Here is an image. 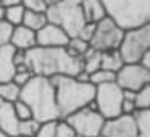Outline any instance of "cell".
Returning <instances> with one entry per match:
<instances>
[{
  "label": "cell",
  "mask_w": 150,
  "mask_h": 137,
  "mask_svg": "<svg viewBox=\"0 0 150 137\" xmlns=\"http://www.w3.org/2000/svg\"><path fill=\"white\" fill-rule=\"evenodd\" d=\"M26 66L33 74L76 76L82 69V58L73 56L66 47H40L34 45L26 50Z\"/></svg>",
  "instance_id": "1"
},
{
  "label": "cell",
  "mask_w": 150,
  "mask_h": 137,
  "mask_svg": "<svg viewBox=\"0 0 150 137\" xmlns=\"http://www.w3.org/2000/svg\"><path fill=\"white\" fill-rule=\"evenodd\" d=\"M20 98L31 108L33 118L39 123L60 119L55 100V87L50 78L34 74L26 85L20 89Z\"/></svg>",
  "instance_id": "2"
},
{
  "label": "cell",
  "mask_w": 150,
  "mask_h": 137,
  "mask_svg": "<svg viewBox=\"0 0 150 137\" xmlns=\"http://www.w3.org/2000/svg\"><path fill=\"white\" fill-rule=\"evenodd\" d=\"M55 87V100L58 107L60 119H65L82 107H87L95 95V85L81 82L74 76H53L50 78Z\"/></svg>",
  "instance_id": "3"
},
{
  "label": "cell",
  "mask_w": 150,
  "mask_h": 137,
  "mask_svg": "<svg viewBox=\"0 0 150 137\" xmlns=\"http://www.w3.org/2000/svg\"><path fill=\"white\" fill-rule=\"evenodd\" d=\"M107 15L124 31L150 21V0H102Z\"/></svg>",
  "instance_id": "4"
},
{
  "label": "cell",
  "mask_w": 150,
  "mask_h": 137,
  "mask_svg": "<svg viewBox=\"0 0 150 137\" xmlns=\"http://www.w3.org/2000/svg\"><path fill=\"white\" fill-rule=\"evenodd\" d=\"M45 15L49 23L58 24L60 28H63L69 37H76L81 31V28L87 23L81 5L73 4V2H65V0L47 5Z\"/></svg>",
  "instance_id": "5"
},
{
  "label": "cell",
  "mask_w": 150,
  "mask_h": 137,
  "mask_svg": "<svg viewBox=\"0 0 150 137\" xmlns=\"http://www.w3.org/2000/svg\"><path fill=\"white\" fill-rule=\"evenodd\" d=\"M124 63H137L144 52L150 50V21L124 31L120 47Z\"/></svg>",
  "instance_id": "6"
},
{
  "label": "cell",
  "mask_w": 150,
  "mask_h": 137,
  "mask_svg": "<svg viewBox=\"0 0 150 137\" xmlns=\"http://www.w3.org/2000/svg\"><path fill=\"white\" fill-rule=\"evenodd\" d=\"M123 36L124 29L120 28L116 21L107 15L98 23H95V31L92 34V39L89 40V45H91V49L98 50V52L115 50L120 47Z\"/></svg>",
  "instance_id": "7"
},
{
  "label": "cell",
  "mask_w": 150,
  "mask_h": 137,
  "mask_svg": "<svg viewBox=\"0 0 150 137\" xmlns=\"http://www.w3.org/2000/svg\"><path fill=\"white\" fill-rule=\"evenodd\" d=\"M94 102L97 105V111L105 118L110 119L121 114V103H123V89L116 84V81L107 84L95 85Z\"/></svg>",
  "instance_id": "8"
},
{
  "label": "cell",
  "mask_w": 150,
  "mask_h": 137,
  "mask_svg": "<svg viewBox=\"0 0 150 137\" xmlns=\"http://www.w3.org/2000/svg\"><path fill=\"white\" fill-rule=\"evenodd\" d=\"M65 119L71 124L76 136L82 137H98L105 124V118L97 110H92L89 107L79 108Z\"/></svg>",
  "instance_id": "9"
},
{
  "label": "cell",
  "mask_w": 150,
  "mask_h": 137,
  "mask_svg": "<svg viewBox=\"0 0 150 137\" xmlns=\"http://www.w3.org/2000/svg\"><path fill=\"white\" fill-rule=\"evenodd\" d=\"M150 82V71L139 63H124L116 71V84L127 90H140Z\"/></svg>",
  "instance_id": "10"
},
{
  "label": "cell",
  "mask_w": 150,
  "mask_h": 137,
  "mask_svg": "<svg viewBox=\"0 0 150 137\" xmlns=\"http://www.w3.org/2000/svg\"><path fill=\"white\" fill-rule=\"evenodd\" d=\"M102 134L105 137H137V123L134 114H118L105 119Z\"/></svg>",
  "instance_id": "11"
},
{
  "label": "cell",
  "mask_w": 150,
  "mask_h": 137,
  "mask_svg": "<svg viewBox=\"0 0 150 137\" xmlns=\"http://www.w3.org/2000/svg\"><path fill=\"white\" fill-rule=\"evenodd\" d=\"M69 36L58 24L47 23L39 31H36V45L40 47H66Z\"/></svg>",
  "instance_id": "12"
},
{
  "label": "cell",
  "mask_w": 150,
  "mask_h": 137,
  "mask_svg": "<svg viewBox=\"0 0 150 137\" xmlns=\"http://www.w3.org/2000/svg\"><path fill=\"white\" fill-rule=\"evenodd\" d=\"M18 123H20V119L16 118V113H15L13 102H4L0 105V132L16 137Z\"/></svg>",
  "instance_id": "13"
},
{
  "label": "cell",
  "mask_w": 150,
  "mask_h": 137,
  "mask_svg": "<svg viewBox=\"0 0 150 137\" xmlns=\"http://www.w3.org/2000/svg\"><path fill=\"white\" fill-rule=\"evenodd\" d=\"M10 45L16 50H29L36 45V32L29 28L23 26H15L13 32H11Z\"/></svg>",
  "instance_id": "14"
},
{
  "label": "cell",
  "mask_w": 150,
  "mask_h": 137,
  "mask_svg": "<svg viewBox=\"0 0 150 137\" xmlns=\"http://www.w3.org/2000/svg\"><path fill=\"white\" fill-rule=\"evenodd\" d=\"M13 53H15V49L10 44L0 45V82L11 81V78H13L15 74Z\"/></svg>",
  "instance_id": "15"
},
{
  "label": "cell",
  "mask_w": 150,
  "mask_h": 137,
  "mask_svg": "<svg viewBox=\"0 0 150 137\" xmlns=\"http://www.w3.org/2000/svg\"><path fill=\"white\" fill-rule=\"evenodd\" d=\"M79 5L82 8L86 21L89 23H98L102 18L107 16V10L102 0H81Z\"/></svg>",
  "instance_id": "16"
},
{
  "label": "cell",
  "mask_w": 150,
  "mask_h": 137,
  "mask_svg": "<svg viewBox=\"0 0 150 137\" xmlns=\"http://www.w3.org/2000/svg\"><path fill=\"white\" fill-rule=\"evenodd\" d=\"M123 65H124V60H123V56H121V53L118 49L100 52V68L116 73Z\"/></svg>",
  "instance_id": "17"
},
{
  "label": "cell",
  "mask_w": 150,
  "mask_h": 137,
  "mask_svg": "<svg viewBox=\"0 0 150 137\" xmlns=\"http://www.w3.org/2000/svg\"><path fill=\"white\" fill-rule=\"evenodd\" d=\"M49 23V20H47V15L45 11H36V10H24V16H23V26L29 28V29H33L34 32L36 31H39L42 26H45V24Z\"/></svg>",
  "instance_id": "18"
},
{
  "label": "cell",
  "mask_w": 150,
  "mask_h": 137,
  "mask_svg": "<svg viewBox=\"0 0 150 137\" xmlns=\"http://www.w3.org/2000/svg\"><path fill=\"white\" fill-rule=\"evenodd\" d=\"M134 116L137 123V137H150V107L136 110Z\"/></svg>",
  "instance_id": "19"
},
{
  "label": "cell",
  "mask_w": 150,
  "mask_h": 137,
  "mask_svg": "<svg viewBox=\"0 0 150 137\" xmlns=\"http://www.w3.org/2000/svg\"><path fill=\"white\" fill-rule=\"evenodd\" d=\"M82 69L86 73H94L100 69V52L94 49H89L87 52L82 55Z\"/></svg>",
  "instance_id": "20"
},
{
  "label": "cell",
  "mask_w": 150,
  "mask_h": 137,
  "mask_svg": "<svg viewBox=\"0 0 150 137\" xmlns=\"http://www.w3.org/2000/svg\"><path fill=\"white\" fill-rule=\"evenodd\" d=\"M39 127H40V123L37 119H34V118L21 119L18 123V136L20 137H36Z\"/></svg>",
  "instance_id": "21"
},
{
  "label": "cell",
  "mask_w": 150,
  "mask_h": 137,
  "mask_svg": "<svg viewBox=\"0 0 150 137\" xmlns=\"http://www.w3.org/2000/svg\"><path fill=\"white\" fill-rule=\"evenodd\" d=\"M24 10H26V8H24L23 5H13V7L4 8V20H7L8 23L13 24V26H20V24L23 23Z\"/></svg>",
  "instance_id": "22"
},
{
  "label": "cell",
  "mask_w": 150,
  "mask_h": 137,
  "mask_svg": "<svg viewBox=\"0 0 150 137\" xmlns=\"http://www.w3.org/2000/svg\"><path fill=\"white\" fill-rule=\"evenodd\" d=\"M89 49H91L89 42L87 40H82L81 37H69L68 44H66V50H68L73 56H79V58H82V55H84Z\"/></svg>",
  "instance_id": "23"
},
{
  "label": "cell",
  "mask_w": 150,
  "mask_h": 137,
  "mask_svg": "<svg viewBox=\"0 0 150 137\" xmlns=\"http://www.w3.org/2000/svg\"><path fill=\"white\" fill-rule=\"evenodd\" d=\"M116 81V73L108 71V69H97V71L89 74V82L94 85H100V84H107V82H113Z\"/></svg>",
  "instance_id": "24"
},
{
  "label": "cell",
  "mask_w": 150,
  "mask_h": 137,
  "mask_svg": "<svg viewBox=\"0 0 150 137\" xmlns=\"http://www.w3.org/2000/svg\"><path fill=\"white\" fill-rule=\"evenodd\" d=\"M0 97L5 102H15L20 98V87L13 81L0 82Z\"/></svg>",
  "instance_id": "25"
},
{
  "label": "cell",
  "mask_w": 150,
  "mask_h": 137,
  "mask_svg": "<svg viewBox=\"0 0 150 137\" xmlns=\"http://www.w3.org/2000/svg\"><path fill=\"white\" fill-rule=\"evenodd\" d=\"M55 137H76V132L66 119H57V123H55Z\"/></svg>",
  "instance_id": "26"
},
{
  "label": "cell",
  "mask_w": 150,
  "mask_h": 137,
  "mask_svg": "<svg viewBox=\"0 0 150 137\" xmlns=\"http://www.w3.org/2000/svg\"><path fill=\"white\" fill-rule=\"evenodd\" d=\"M13 108H15V113H16V118L18 119H29L33 118V113H31V108L28 107V103H24L21 98L13 102Z\"/></svg>",
  "instance_id": "27"
},
{
  "label": "cell",
  "mask_w": 150,
  "mask_h": 137,
  "mask_svg": "<svg viewBox=\"0 0 150 137\" xmlns=\"http://www.w3.org/2000/svg\"><path fill=\"white\" fill-rule=\"evenodd\" d=\"M13 24H10L7 20H0V45L10 44L11 32H13Z\"/></svg>",
  "instance_id": "28"
},
{
  "label": "cell",
  "mask_w": 150,
  "mask_h": 137,
  "mask_svg": "<svg viewBox=\"0 0 150 137\" xmlns=\"http://www.w3.org/2000/svg\"><path fill=\"white\" fill-rule=\"evenodd\" d=\"M33 73L29 71V69H21V71H15L13 78H11V81L15 82V84L18 85V87H23V85H26L28 82H29V79L33 78Z\"/></svg>",
  "instance_id": "29"
},
{
  "label": "cell",
  "mask_w": 150,
  "mask_h": 137,
  "mask_svg": "<svg viewBox=\"0 0 150 137\" xmlns=\"http://www.w3.org/2000/svg\"><path fill=\"white\" fill-rule=\"evenodd\" d=\"M55 123L57 121L40 123V127H39V131H37L36 137H55Z\"/></svg>",
  "instance_id": "30"
},
{
  "label": "cell",
  "mask_w": 150,
  "mask_h": 137,
  "mask_svg": "<svg viewBox=\"0 0 150 137\" xmlns=\"http://www.w3.org/2000/svg\"><path fill=\"white\" fill-rule=\"evenodd\" d=\"M26 10H36V11H45L47 10V2L45 0H21Z\"/></svg>",
  "instance_id": "31"
},
{
  "label": "cell",
  "mask_w": 150,
  "mask_h": 137,
  "mask_svg": "<svg viewBox=\"0 0 150 137\" xmlns=\"http://www.w3.org/2000/svg\"><path fill=\"white\" fill-rule=\"evenodd\" d=\"M94 31H95V23H86L84 26L81 28V31H79V34L76 37H81L82 40H91L92 39V34H94Z\"/></svg>",
  "instance_id": "32"
},
{
  "label": "cell",
  "mask_w": 150,
  "mask_h": 137,
  "mask_svg": "<svg viewBox=\"0 0 150 137\" xmlns=\"http://www.w3.org/2000/svg\"><path fill=\"white\" fill-rule=\"evenodd\" d=\"M136 110H137L136 102L123 98V103H121V113H123V114H134V113H136Z\"/></svg>",
  "instance_id": "33"
},
{
  "label": "cell",
  "mask_w": 150,
  "mask_h": 137,
  "mask_svg": "<svg viewBox=\"0 0 150 137\" xmlns=\"http://www.w3.org/2000/svg\"><path fill=\"white\" fill-rule=\"evenodd\" d=\"M137 63H139V65H142L145 69H149V71H150V50L144 52L142 56L139 58V61H137Z\"/></svg>",
  "instance_id": "34"
},
{
  "label": "cell",
  "mask_w": 150,
  "mask_h": 137,
  "mask_svg": "<svg viewBox=\"0 0 150 137\" xmlns=\"http://www.w3.org/2000/svg\"><path fill=\"white\" fill-rule=\"evenodd\" d=\"M0 5L4 8L13 7V5H21V0H0Z\"/></svg>",
  "instance_id": "35"
},
{
  "label": "cell",
  "mask_w": 150,
  "mask_h": 137,
  "mask_svg": "<svg viewBox=\"0 0 150 137\" xmlns=\"http://www.w3.org/2000/svg\"><path fill=\"white\" fill-rule=\"evenodd\" d=\"M74 78L78 79V81H81V82H89V73H86L84 69H81Z\"/></svg>",
  "instance_id": "36"
},
{
  "label": "cell",
  "mask_w": 150,
  "mask_h": 137,
  "mask_svg": "<svg viewBox=\"0 0 150 137\" xmlns=\"http://www.w3.org/2000/svg\"><path fill=\"white\" fill-rule=\"evenodd\" d=\"M47 5H52V4H57V2H60V0H45Z\"/></svg>",
  "instance_id": "37"
},
{
  "label": "cell",
  "mask_w": 150,
  "mask_h": 137,
  "mask_svg": "<svg viewBox=\"0 0 150 137\" xmlns=\"http://www.w3.org/2000/svg\"><path fill=\"white\" fill-rule=\"evenodd\" d=\"M0 20H4V7L0 5Z\"/></svg>",
  "instance_id": "38"
},
{
  "label": "cell",
  "mask_w": 150,
  "mask_h": 137,
  "mask_svg": "<svg viewBox=\"0 0 150 137\" xmlns=\"http://www.w3.org/2000/svg\"><path fill=\"white\" fill-rule=\"evenodd\" d=\"M65 2H73V4H79L81 0H65Z\"/></svg>",
  "instance_id": "39"
},
{
  "label": "cell",
  "mask_w": 150,
  "mask_h": 137,
  "mask_svg": "<svg viewBox=\"0 0 150 137\" xmlns=\"http://www.w3.org/2000/svg\"><path fill=\"white\" fill-rule=\"evenodd\" d=\"M0 137H11V136H7V134H4V132H0ZM16 137H20V136H16Z\"/></svg>",
  "instance_id": "40"
},
{
  "label": "cell",
  "mask_w": 150,
  "mask_h": 137,
  "mask_svg": "<svg viewBox=\"0 0 150 137\" xmlns=\"http://www.w3.org/2000/svg\"><path fill=\"white\" fill-rule=\"evenodd\" d=\"M4 102H5V100H4V98H2V97H0V105L4 103Z\"/></svg>",
  "instance_id": "41"
},
{
  "label": "cell",
  "mask_w": 150,
  "mask_h": 137,
  "mask_svg": "<svg viewBox=\"0 0 150 137\" xmlns=\"http://www.w3.org/2000/svg\"><path fill=\"white\" fill-rule=\"evenodd\" d=\"M98 137H105V136H103V134H100V136H98Z\"/></svg>",
  "instance_id": "42"
},
{
  "label": "cell",
  "mask_w": 150,
  "mask_h": 137,
  "mask_svg": "<svg viewBox=\"0 0 150 137\" xmlns=\"http://www.w3.org/2000/svg\"><path fill=\"white\" fill-rule=\"evenodd\" d=\"M76 137H82V136H76Z\"/></svg>",
  "instance_id": "43"
}]
</instances>
